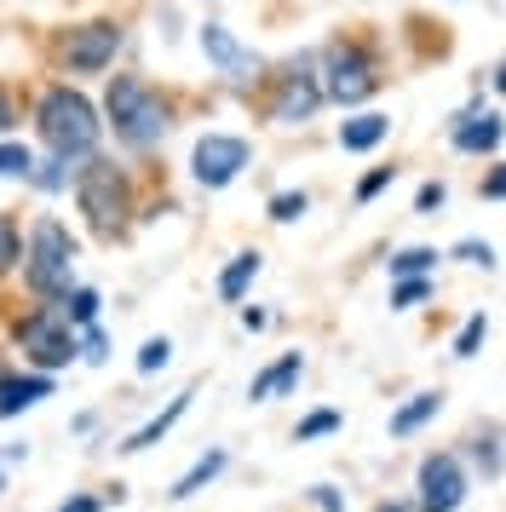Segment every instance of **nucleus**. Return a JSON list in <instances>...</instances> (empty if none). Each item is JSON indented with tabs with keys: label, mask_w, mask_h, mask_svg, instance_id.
I'll use <instances>...</instances> for the list:
<instances>
[{
	"label": "nucleus",
	"mask_w": 506,
	"mask_h": 512,
	"mask_svg": "<svg viewBox=\"0 0 506 512\" xmlns=\"http://www.w3.org/2000/svg\"><path fill=\"white\" fill-rule=\"evenodd\" d=\"M104 116L127 150H156L173 127V98L144 75H115L110 93H104Z\"/></svg>",
	"instance_id": "f257e3e1"
},
{
	"label": "nucleus",
	"mask_w": 506,
	"mask_h": 512,
	"mask_svg": "<svg viewBox=\"0 0 506 512\" xmlns=\"http://www.w3.org/2000/svg\"><path fill=\"white\" fill-rule=\"evenodd\" d=\"M35 127H41V144L58 162H92L98 133H104L98 110H92L87 93H75V87H46L41 104H35Z\"/></svg>",
	"instance_id": "f03ea898"
},
{
	"label": "nucleus",
	"mask_w": 506,
	"mask_h": 512,
	"mask_svg": "<svg viewBox=\"0 0 506 512\" xmlns=\"http://www.w3.org/2000/svg\"><path fill=\"white\" fill-rule=\"evenodd\" d=\"M322 70V93L334 98V104H368V98L386 87V70H380V52H374V41H363V35H334L328 47H322L317 58Z\"/></svg>",
	"instance_id": "7ed1b4c3"
},
{
	"label": "nucleus",
	"mask_w": 506,
	"mask_h": 512,
	"mask_svg": "<svg viewBox=\"0 0 506 512\" xmlns=\"http://www.w3.org/2000/svg\"><path fill=\"white\" fill-rule=\"evenodd\" d=\"M75 202H81V213H87L92 236L115 242V236L127 231V213H133V179H127L115 162L92 156V162L81 167V179H75Z\"/></svg>",
	"instance_id": "20e7f679"
},
{
	"label": "nucleus",
	"mask_w": 506,
	"mask_h": 512,
	"mask_svg": "<svg viewBox=\"0 0 506 512\" xmlns=\"http://www.w3.org/2000/svg\"><path fill=\"white\" fill-rule=\"evenodd\" d=\"M265 81H271V87H265V121H276V127H305V121L328 104L317 58H288V64L276 75H265Z\"/></svg>",
	"instance_id": "39448f33"
},
{
	"label": "nucleus",
	"mask_w": 506,
	"mask_h": 512,
	"mask_svg": "<svg viewBox=\"0 0 506 512\" xmlns=\"http://www.w3.org/2000/svg\"><path fill=\"white\" fill-rule=\"evenodd\" d=\"M69 271H75V236L58 219H35L29 225V254H23V277L41 300H69Z\"/></svg>",
	"instance_id": "423d86ee"
},
{
	"label": "nucleus",
	"mask_w": 506,
	"mask_h": 512,
	"mask_svg": "<svg viewBox=\"0 0 506 512\" xmlns=\"http://www.w3.org/2000/svg\"><path fill=\"white\" fill-rule=\"evenodd\" d=\"M18 346H23V357L35 363V374H52L81 351V340H75V323H69L58 305H41V311H29L18 323Z\"/></svg>",
	"instance_id": "0eeeda50"
},
{
	"label": "nucleus",
	"mask_w": 506,
	"mask_h": 512,
	"mask_svg": "<svg viewBox=\"0 0 506 512\" xmlns=\"http://www.w3.org/2000/svg\"><path fill=\"white\" fill-rule=\"evenodd\" d=\"M248 167H253V144L236 139V133H202L196 150H190V179H196L202 190L236 185Z\"/></svg>",
	"instance_id": "6e6552de"
},
{
	"label": "nucleus",
	"mask_w": 506,
	"mask_h": 512,
	"mask_svg": "<svg viewBox=\"0 0 506 512\" xmlns=\"http://www.w3.org/2000/svg\"><path fill=\"white\" fill-rule=\"evenodd\" d=\"M121 41H127V29L115 24V18H92V24H75L64 41H58V58H64V70H75V75H98V70L115 64Z\"/></svg>",
	"instance_id": "1a4fd4ad"
},
{
	"label": "nucleus",
	"mask_w": 506,
	"mask_h": 512,
	"mask_svg": "<svg viewBox=\"0 0 506 512\" xmlns=\"http://www.w3.org/2000/svg\"><path fill=\"white\" fill-rule=\"evenodd\" d=\"M466 495H472V484H466L460 455L437 449V455L420 461V501H414V512H460L466 507Z\"/></svg>",
	"instance_id": "9d476101"
},
{
	"label": "nucleus",
	"mask_w": 506,
	"mask_h": 512,
	"mask_svg": "<svg viewBox=\"0 0 506 512\" xmlns=\"http://www.w3.org/2000/svg\"><path fill=\"white\" fill-rule=\"evenodd\" d=\"M506 139V121L501 110H483V98H472L455 121H449V144H455L460 156H495Z\"/></svg>",
	"instance_id": "9b49d317"
},
{
	"label": "nucleus",
	"mask_w": 506,
	"mask_h": 512,
	"mask_svg": "<svg viewBox=\"0 0 506 512\" xmlns=\"http://www.w3.org/2000/svg\"><path fill=\"white\" fill-rule=\"evenodd\" d=\"M202 52L207 64L225 75V81H236V87H248V81H259V52H248L236 35H230V24H202Z\"/></svg>",
	"instance_id": "f8f14e48"
},
{
	"label": "nucleus",
	"mask_w": 506,
	"mask_h": 512,
	"mask_svg": "<svg viewBox=\"0 0 506 512\" xmlns=\"http://www.w3.org/2000/svg\"><path fill=\"white\" fill-rule=\"evenodd\" d=\"M340 150H351V156H363V150H380V144L391 139V116H380V110H363V116L340 121Z\"/></svg>",
	"instance_id": "ddd939ff"
},
{
	"label": "nucleus",
	"mask_w": 506,
	"mask_h": 512,
	"mask_svg": "<svg viewBox=\"0 0 506 512\" xmlns=\"http://www.w3.org/2000/svg\"><path fill=\"white\" fill-rule=\"evenodd\" d=\"M41 397H52V374H6L0 380V415H23Z\"/></svg>",
	"instance_id": "4468645a"
},
{
	"label": "nucleus",
	"mask_w": 506,
	"mask_h": 512,
	"mask_svg": "<svg viewBox=\"0 0 506 512\" xmlns=\"http://www.w3.org/2000/svg\"><path fill=\"white\" fill-rule=\"evenodd\" d=\"M299 374H305V357H299V351H282V357H276L265 374H253L248 397H253V403H271V397H282L288 386H294Z\"/></svg>",
	"instance_id": "2eb2a0df"
},
{
	"label": "nucleus",
	"mask_w": 506,
	"mask_h": 512,
	"mask_svg": "<svg viewBox=\"0 0 506 512\" xmlns=\"http://www.w3.org/2000/svg\"><path fill=\"white\" fill-rule=\"evenodd\" d=\"M190 397H196V386H184V392L173 397V403H167V409H161L156 420H144V426H138L133 438L121 443V449H127V455H144V449H156V443L167 438V432H173V420H179L184 409H190Z\"/></svg>",
	"instance_id": "dca6fc26"
},
{
	"label": "nucleus",
	"mask_w": 506,
	"mask_h": 512,
	"mask_svg": "<svg viewBox=\"0 0 506 512\" xmlns=\"http://www.w3.org/2000/svg\"><path fill=\"white\" fill-rule=\"evenodd\" d=\"M259 265H265V259H259V248H242V254L219 271V300H230V305L242 300V294L253 288V277H259Z\"/></svg>",
	"instance_id": "f3484780"
},
{
	"label": "nucleus",
	"mask_w": 506,
	"mask_h": 512,
	"mask_svg": "<svg viewBox=\"0 0 506 512\" xmlns=\"http://www.w3.org/2000/svg\"><path fill=\"white\" fill-rule=\"evenodd\" d=\"M437 409H443V392H414L409 403L391 415V438H414V432H420V426H426Z\"/></svg>",
	"instance_id": "a211bd4d"
},
{
	"label": "nucleus",
	"mask_w": 506,
	"mask_h": 512,
	"mask_svg": "<svg viewBox=\"0 0 506 512\" xmlns=\"http://www.w3.org/2000/svg\"><path fill=\"white\" fill-rule=\"evenodd\" d=\"M225 461H230L225 449H207L202 461L190 466V472H184L179 484L167 489V495H173V501H190V495H202V489H207V484H213V478H219V472H225Z\"/></svg>",
	"instance_id": "6ab92c4d"
},
{
	"label": "nucleus",
	"mask_w": 506,
	"mask_h": 512,
	"mask_svg": "<svg viewBox=\"0 0 506 512\" xmlns=\"http://www.w3.org/2000/svg\"><path fill=\"white\" fill-rule=\"evenodd\" d=\"M437 248H397V254L386 259V271H391V282H403V277H432L437 271Z\"/></svg>",
	"instance_id": "aec40b11"
},
{
	"label": "nucleus",
	"mask_w": 506,
	"mask_h": 512,
	"mask_svg": "<svg viewBox=\"0 0 506 512\" xmlns=\"http://www.w3.org/2000/svg\"><path fill=\"white\" fill-rule=\"evenodd\" d=\"M311 213V196L305 190H276L271 196V219L276 225H294V219H305Z\"/></svg>",
	"instance_id": "412c9836"
},
{
	"label": "nucleus",
	"mask_w": 506,
	"mask_h": 512,
	"mask_svg": "<svg viewBox=\"0 0 506 512\" xmlns=\"http://www.w3.org/2000/svg\"><path fill=\"white\" fill-rule=\"evenodd\" d=\"M0 179H35L29 144H0Z\"/></svg>",
	"instance_id": "4be33fe9"
},
{
	"label": "nucleus",
	"mask_w": 506,
	"mask_h": 512,
	"mask_svg": "<svg viewBox=\"0 0 506 512\" xmlns=\"http://www.w3.org/2000/svg\"><path fill=\"white\" fill-rule=\"evenodd\" d=\"M483 340H489V317H483V311H472V317L460 323V334H455V357H478Z\"/></svg>",
	"instance_id": "5701e85b"
},
{
	"label": "nucleus",
	"mask_w": 506,
	"mask_h": 512,
	"mask_svg": "<svg viewBox=\"0 0 506 512\" xmlns=\"http://www.w3.org/2000/svg\"><path fill=\"white\" fill-rule=\"evenodd\" d=\"M328 432H340V409H317V415H305V420L294 426V443L328 438Z\"/></svg>",
	"instance_id": "b1692460"
},
{
	"label": "nucleus",
	"mask_w": 506,
	"mask_h": 512,
	"mask_svg": "<svg viewBox=\"0 0 506 512\" xmlns=\"http://www.w3.org/2000/svg\"><path fill=\"white\" fill-rule=\"evenodd\" d=\"M64 305H69L64 317H69L75 328H92V323H98V294H92V288H69Z\"/></svg>",
	"instance_id": "393cba45"
},
{
	"label": "nucleus",
	"mask_w": 506,
	"mask_h": 512,
	"mask_svg": "<svg viewBox=\"0 0 506 512\" xmlns=\"http://www.w3.org/2000/svg\"><path fill=\"white\" fill-rule=\"evenodd\" d=\"M432 294V277H403V282H391V311H409V305H420Z\"/></svg>",
	"instance_id": "a878e982"
},
{
	"label": "nucleus",
	"mask_w": 506,
	"mask_h": 512,
	"mask_svg": "<svg viewBox=\"0 0 506 512\" xmlns=\"http://www.w3.org/2000/svg\"><path fill=\"white\" fill-rule=\"evenodd\" d=\"M167 363H173V340H167V334H156V340L138 346V374H156V369H167Z\"/></svg>",
	"instance_id": "bb28decb"
},
{
	"label": "nucleus",
	"mask_w": 506,
	"mask_h": 512,
	"mask_svg": "<svg viewBox=\"0 0 506 512\" xmlns=\"http://www.w3.org/2000/svg\"><path fill=\"white\" fill-rule=\"evenodd\" d=\"M472 461L483 466V478H501V438H495V432H483V438L472 443Z\"/></svg>",
	"instance_id": "cd10ccee"
},
{
	"label": "nucleus",
	"mask_w": 506,
	"mask_h": 512,
	"mask_svg": "<svg viewBox=\"0 0 506 512\" xmlns=\"http://www.w3.org/2000/svg\"><path fill=\"white\" fill-rule=\"evenodd\" d=\"M455 259H460V265H483V271H495V242L466 236V242H455Z\"/></svg>",
	"instance_id": "c85d7f7f"
},
{
	"label": "nucleus",
	"mask_w": 506,
	"mask_h": 512,
	"mask_svg": "<svg viewBox=\"0 0 506 512\" xmlns=\"http://www.w3.org/2000/svg\"><path fill=\"white\" fill-rule=\"evenodd\" d=\"M397 185V167H374V173H363V179H357V202H374V196H380V190H391Z\"/></svg>",
	"instance_id": "c756f323"
},
{
	"label": "nucleus",
	"mask_w": 506,
	"mask_h": 512,
	"mask_svg": "<svg viewBox=\"0 0 506 512\" xmlns=\"http://www.w3.org/2000/svg\"><path fill=\"white\" fill-rule=\"evenodd\" d=\"M443 202H449V185H443V179H426V185L414 190V213H426V219H432Z\"/></svg>",
	"instance_id": "7c9ffc66"
},
{
	"label": "nucleus",
	"mask_w": 506,
	"mask_h": 512,
	"mask_svg": "<svg viewBox=\"0 0 506 512\" xmlns=\"http://www.w3.org/2000/svg\"><path fill=\"white\" fill-rule=\"evenodd\" d=\"M478 196H483V202H506V162H495L478 179Z\"/></svg>",
	"instance_id": "2f4dec72"
},
{
	"label": "nucleus",
	"mask_w": 506,
	"mask_h": 512,
	"mask_svg": "<svg viewBox=\"0 0 506 512\" xmlns=\"http://www.w3.org/2000/svg\"><path fill=\"white\" fill-rule=\"evenodd\" d=\"M81 357H87V363H104V357H110V340H104V328H87V334H81Z\"/></svg>",
	"instance_id": "473e14b6"
},
{
	"label": "nucleus",
	"mask_w": 506,
	"mask_h": 512,
	"mask_svg": "<svg viewBox=\"0 0 506 512\" xmlns=\"http://www.w3.org/2000/svg\"><path fill=\"white\" fill-rule=\"evenodd\" d=\"M12 259H18V231H12V219L0 213V271H12Z\"/></svg>",
	"instance_id": "72a5a7b5"
},
{
	"label": "nucleus",
	"mask_w": 506,
	"mask_h": 512,
	"mask_svg": "<svg viewBox=\"0 0 506 512\" xmlns=\"http://www.w3.org/2000/svg\"><path fill=\"white\" fill-rule=\"evenodd\" d=\"M311 501H317L322 512H345V495L334 484H317V495H311Z\"/></svg>",
	"instance_id": "f704fd0d"
},
{
	"label": "nucleus",
	"mask_w": 506,
	"mask_h": 512,
	"mask_svg": "<svg viewBox=\"0 0 506 512\" xmlns=\"http://www.w3.org/2000/svg\"><path fill=\"white\" fill-rule=\"evenodd\" d=\"M271 323V317H265V311H259V305H242V328H253V334H259V328Z\"/></svg>",
	"instance_id": "c9c22d12"
},
{
	"label": "nucleus",
	"mask_w": 506,
	"mask_h": 512,
	"mask_svg": "<svg viewBox=\"0 0 506 512\" xmlns=\"http://www.w3.org/2000/svg\"><path fill=\"white\" fill-rule=\"evenodd\" d=\"M12 121H18V110H12V98L0 93V139H6V133H12Z\"/></svg>",
	"instance_id": "e433bc0d"
},
{
	"label": "nucleus",
	"mask_w": 506,
	"mask_h": 512,
	"mask_svg": "<svg viewBox=\"0 0 506 512\" xmlns=\"http://www.w3.org/2000/svg\"><path fill=\"white\" fill-rule=\"evenodd\" d=\"M58 512H98V495H75V501H64Z\"/></svg>",
	"instance_id": "4c0bfd02"
},
{
	"label": "nucleus",
	"mask_w": 506,
	"mask_h": 512,
	"mask_svg": "<svg viewBox=\"0 0 506 512\" xmlns=\"http://www.w3.org/2000/svg\"><path fill=\"white\" fill-rule=\"evenodd\" d=\"M489 81H495V93L506 98V64H501V70H495V75H489Z\"/></svg>",
	"instance_id": "58836bf2"
},
{
	"label": "nucleus",
	"mask_w": 506,
	"mask_h": 512,
	"mask_svg": "<svg viewBox=\"0 0 506 512\" xmlns=\"http://www.w3.org/2000/svg\"><path fill=\"white\" fill-rule=\"evenodd\" d=\"M374 512H409V507H403V501H380Z\"/></svg>",
	"instance_id": "ea45409f"
}]
</instances>
